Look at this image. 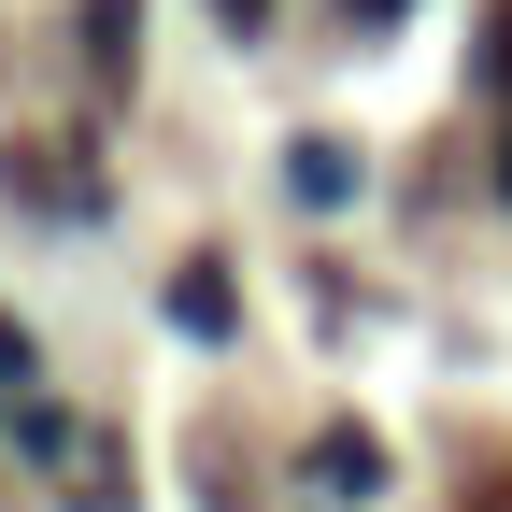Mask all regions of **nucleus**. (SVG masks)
Masks as SVG:
<instances>
[{
    "mask_svg": "<svg viewBox=\"0 0 512 512\" xmlns=\"http://www.w3.org/2000/svg\"><path fill=\"white\" fill-rule=\"evenodd\" d=\"M214 29H228V43H256V29H271V0H214Z\"/></svg>",
    "mask_w": 512,
    "mask_h": 512,
    "instance_id": "6",
    "label": "nucleus"
},
{
    "mask_svg": "<svg viewBox=\"0 0 512 512\" xmlns=\"http://www.w3.org/2000/svg\"><path fill=\"white\" fill-rule=\"evenodd\" d=\"M470 72H484V86L512 100V0H498V15H484V43H470Z\"/></svg>",
    "mask_w": 512,
    "mask_h": 512,
    "instance_id": "5",
    "label": "nucleus"
},
{
    "mask_svg": "<svg viewBox=\"0 0 512 512\" xmlns=\"http://www.w3.org/2000/svg\"><path fill=\"white\" fill-rule=\"evenodd\" d=\"M285 185H299V200H342L356 157H342V143H299V157H285Z\"/></svg>",
    "mask_w": 512,
    "mask_h": 512,
    "instance_id": "4",
    "label": "nucleus"
},
{
    "mask_svg": "<svg viewBox=\"0 0 512 512\" xmlns=\"http://www.w3.org/2000/svg\"><path fill=\"white\" fill-rule=\"evenodd\" d=\"M171 328H200V342H228V328H242V285L214 271V256H185V271H171Z\"/></svg>",
    "mask_w": 512,
    "mask_h": 512,
    "instance_id": "1",
    "label": "nucleus"
},
{
    "mask_svg": "<svg viewBox=\"0 0 512 512\" xmlns=\"http://www.w3.org/2000/svg\"><path fill=\"white\" fill-rule=\"evenodd\" d=\"M0 384H29V328H15V313H0Z\"/></svg>",
    "mask_w": 512,
    "mask_h": 512,
    "instance_id": "7",
    "label": "nucleus"
},
{
    "mask_svg": "<svg viewBox=\"0 0 512 512\" xmlns=\"http://www.w3.org/2000/svg\"><path fill=\"white\" fill-rule=\"evenodd\" d=\"M313 484H328V498H370L384 484V441L370 427H328V441H313Z\"/></svg>",
    "mask_w": 512,
    "mask_h": 512,
    "instance_id": "3",
    "label": "nucleus"
},
{
    "mask_svg": "<svg viewBox=\"0 0 512 512\" xmlns=\"http://www.w3.org/2000/svg\"><path fill=\"white\" fill-rule=\"evenodd\" d=\"M86 72H100V86L143 72V0H86Z\"/></svg>",
    "mask_w": 512,
    "mask_h": 512,
    "instance_id": "2",
    "label": "nucleus"
},
{
    "mask_svg": "<svg viewBox=\"0 0 512 512\" xmlns=\"http://www.w3.org/2000/svg\"><path fill=\"white\" fill-rule=\"evenodd\" d=\"M498 200H512V128H498Z\"/></svg>",
    "mask_w": 512,
    "mask_h": 512,
    "instance_id": "8",
    "label": "nucleus"
}]
</instances>
